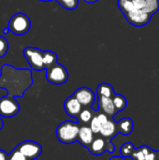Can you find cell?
I'll return each mask as SVG.
<instances>
[{
    "mask_svg": "<svg viewBox=\"0 0 159 160\" xmlns=\"http://www.w3.org/2000/svg\"><path fill=\"white\" fill-rule=\"evenodd\" d=\"M113 87L107 82H101L97 87V97H105V98H112L114 95Z\"/></svg>",
    "mask_w": 159,
    "mask_h": 160,
    "instance_id": "cell-17",
    "label": "cell"
},
{
    "mask_svg": "<svg viewBox=\"0 0 159 160\" xmlns=\"http://www.w3.org/2000/svg\"><path fill=\"white\" fill-rule=\"evenodd\" d=\"M8 48H9V44L7 38H4L3 36H0V58L4 57L7 54Z\"/></svg>",
    "mask_w": 159,
    "mask_h": 160,
    "instance_id": "cell-25",
    "label": "cell"
},
{
    "mask_svg": "<svg viewBox=\"0 0 159 160\" xmlns=\"http://www.w3.org/2000/svg\"><path fill=\"white\" fill-rule=\"evenodd\" d=\"M134 150H135V146H134V144L132 142H126L120 148L121 157H123L125 158H130Z\"/></svg>",
    "mask_w": 159,
    "mask_h": 160,
    "instance_id": "cell-21",
    "label": "cell"
},
{
    "mask_svg": "<svg viewBox=\"0 0 159 160\" xmlns=\"http://www.w3.org/2000/svg\"><path fill=\"white\" fill-rule=\"evenodd\" d=\"M64 8L67 10H74L79 6V0H56Z\"/></svg>",
    "mask_w": 159,
    "mask_h": 160,
    "instance_id": "cell-24",
    "label": "cell"
},
{
    "mask_svg": "<svg viewBox=\"0 0 159 160\" xmlns=\"http://www.w3.org/2000/svg\"><path fill=\"white\" fill-rule=\"evenodd\" d=\"M143 147H144V155H145L144 160H157V151H154L148 145H143Z\"/></svg>",
    "mask_w": 159,
    "mask_h": 160,
    "instance_id": "cell-26",
    "label": "cell"
},
{
    "mask_svg": "<svg viewBox=\"0 0 159 160\" xmlns=\"http://www.w3.org/2000/svg\"><path fill=\"white\" fill-rule=\"evenodd\" d=\"M80 125L73 121H64L56 128V137L58 141L65 144H70L77 141Z\"/></svg>",
    "mask_w": 159,
    "mask_h": 160,
    "instance_id": "cell-2",
    "label": "cell"
},
{
    "mask_svg": "<svg viewBox=\"0 0 159 160\" xmlns=\"http://www.w3.org/2000/svg\"><path fill=\"white\" fill-rule=\"evenodd\" d=\"M116 127L118 133L124 136H127L131 134V132L133 131L134 121L129 117H124L116 123Z\"/></svg>",
    "mask_w": 159,
    "mask_h": 160,
    "instance_id": "cell-15",
    "label": "cell"
},
{
    "mask_svg": "<svg viewBox=\"0 0 159 160\" xmlns=\"http://www.w3.org/2000/svg\"><path fill=\"white\" fill-rule=\"evenodd\" d=\"M118 133L117 131V127H116V122L112 120V118H109L101 127L99 134L108 140H112V138Z\"/></svg>",
    "mask_w": 159,
    "mask_h": 160,
    "instance_id": "cell-14",
    "label": "cell"
},
{
    "mask_svg": "<svg viewBox=\"0 0 159 160\" xmlns=\"http://www.w3.org/2000/svg\"><path fill=\"white\" fill-rule=\"evenodd\" d=\"M109 119V117L104 114V113H99L97 115H95L92 117L91 121H90V128L93 131L94 134H98L100 131V128L102 127V125Z\"/></svg>",
    "mask_w": 159,
    "mask_h": 160,
    "instance_id": "cell-16",
    "label": "cell"
},
{
    "mask_svg": "<svg viewBox=\"0 0 159 160\" xmlns=\"http://www.w3.org/2000/svg\"><path fill=\"white\" fill-rule=\"evenodd\" d=\"M32 84L31 69L16 68L8 64H4L0 68V88L5 89L8 96L22 98Z\"/></svg>",
    "mask_w": 159,
    "mask_h": 160,
    "instance_id": "cell-1",
    "label": "cell"
},
{
    "mask_svg": "<svg viewBox=\"0 0 159 160\" xmlns=\"http://www.w3.org/2000/svg\"><path fill=\"white\" fill-rule=\"evenodd\" d=\"M25 59L27 60L31 69L34 70H45V67L43 64V51L35 47H26L22 52Z\"/></svg>",
    "mask_w": 159,
    "mask_h": 160,
    "instance_id": "cell-5",
    "label": "cell"
},
{
    "mask_svg": "<svg viewBox=\"0 0 159 160\" xmlns=\"http://www.w3.org/2000/svg\"><path fill=\"white\" fill-rule=\"evenodd\" d=\"M82 105V108H92L97 101V96L93 90L88 87H80L72 95Z\"/></svg>",
    "mask_w": 159,
    "mask_h": 160,
    "instance_id": "cell-9",
    "label": "cell"
},
{
    "mask_svg": "<svg viewBox=\"0 0 159 160\" xmlns=\"http://www.w3.org/2000/svg\"><path fill=\"white\" fill-rule=\"evenodd\" d=\"M42 58H43V64H44L45 69H47L58 63L57 62L58 61L57 54L52 51H43Z\"/></svg>",
    "mask_w": 159,
    "mask_h": 160,
    "instance_id": "cell-18",
    "label": "cell"
},
{
    "mask_svg": "<svg viewBox=\"0 0 159 160\" xmlns=\"http://www.w3.org/2000/svg\"><path fill=\"white\" fill-rule=\"evenodd\" d=\"M7 154L4 150L0 149V160H7Z\"/></svg>",
    "mask_w": 159,
    "mask_h": 160,
    "instance_id": "cell-30",
    "label": "cell"
},
{
    "mask_svg": "<svg viewBox=\"0 0 159 160\" xmlns=\"http://www.w3.org/2000/svg\"><path fill=\"white\" fill-rule=\"evenodd\" d=\"M124 15L130 24L137 27L148 24L152 18V15L146 13L143 9H133Z\"/></svg>",
    "mask_w": 159,
    "mask_h": 160,
    "instance_id": "cell-10",
    "label": "cell"
},
{
    "mask_svg": "<svg viewBox=\"0 0 159 160\" xmlns=\"http://www.w3.org/2000/svg\"><path fill=\"white\" fill-rule=\"evenodd\" d=\"M16 148L28 160L37 159L42 154L41 144L33 141H23Z\"/></svg>",
    "mask_w": 159,
    "mask_h": 160,
    "instance_id": "cell-7",
    "label": "cell"
},
{
    "mask_svg": "<svg viewBox=\"0 0 159 160\" xmlns=\"http://www.w3.org/2000/svg\"><path fill=\"white\" fill-rule=\"evenodd\" d=\"M30 27H31V22L29 17L22 12H18L14 14L10 18L7 23V28L9 32L17 36L25 35L30 30Z\"/></svg>",
    "mask_w": 159,
    "mask_h": 160,
    "instance_id": "cell-3",
    "label": "cell"
},
{
    "mask_svg": "<svg viewBox=\"0 0 159 160\" xmlns=\"http://www.w3.org/2000/svg\"><path fill=\"white\" fill-rule=\"evenodd\" d=\"M3 128H4V122H3V119H2V117L0 116V130H1Z\"/></svg>",
    "mask_w": 159,
    "mask_h": 160,
    "instance_id": "cell-32",
    "label": "cell"
},
{
    "mask_svg": "<svg viewBox=\"0 0 159 160\" xmlns=\"http://www.w3.org/2000/svg\"><path fill=\"white\" fill-rule=\"evenodd\" d=\"M159 9V0H145V5L143 8V10L150 14L153 15L157 13Z\"/></svg>",
    "mask_w": 159,
    "mask_h": 160,
    "instance_id": "cell-20",
    "label": "cell"
},
{
    "mask_svg": "<svg viewBox=\"0 0 159 160\" xmlns=\"http://www.w3.org/2000/svg\"><path fill=\"white\" fill-rule=\"evenodd\" d=\"M88 150L91 154L95 156H101L106 151L113 153L115 147L114 144L112 142V140H108L105 138H97L94 139L91 145L88 147Z\"/></svg>",
    "mask_w": 159,
    "mask_h": 160,
    "instance_id": "cell-8",
    "label": "cell"
},
{
    "mask_svg": "<svg viewBox=\"0 0 159 160\" xmlns=\"http://www.w3.org/2000/svg\"><path fill=\"white\" fill-rule=\"evenodd\" d=\"M118 7L124 14L135 9L131 0H118Z\"/></svg>",
    "mask_w": 159,
    "mask_h": 160,
    "instance_id": "cell-23",
    "label": "cell"
},
{
    "mask_svg": "<svg viewBox=\"0 0 159 160\" xmlns=\"http://www.w3.org/2000/svg\"><path fill=\"white\" fill-rule=\"evenodd\" d=\"M157 160H159V150L157 151Z\"/></svg>",
    "mask_w": 159,
    "mask_h": 160,
    "instance_id": "cell-36",
    "label": "cell"
},
{
    "mask_svg": "<svg viewBox=\"0 0 159 160\" xmlns=\"http://www.w3.org/2000/svg\"><path fill=\"white\" fill-rule=\"evenodd\" d=\"M45 76L49 82L55 85L64 84L68 80V72L67 68H65V66L59 63L47 68Z\"/></svg>",
    "mask_w": 159,
    "mask_h": 160,
    "instance_id": "cell-4",
    "label": "cell"
},
{
    "mask_svg": "<svg viewBox=\"0 0 159 160\" xmlns=\"http://www.w3.org/2000/svg\"><path fill=\"white\" fill-rule=\"evenodd\" d=\"M110 160H126V158H123V157H117V156H115V157L111 158Z\"/></svg>",
    "mask_w": 159,
    "mask_h": 160,
    "instance_id": "cell-31",
    "label": "cell"
},
{
    "mask_svg": "<svg viewBox=\"0 0 159 160\" xmlns=\"http://www.w3.org/2000/svg\"><path fill=\"white\" fill-rule=\"evenodd\" d=\"M7 160H28L17 148H14L8 155Z\"/></svg>",
    "mask_w": 159,
    "mask_h": 160,
    "instance_id": "cell-27",
    "label": "cell"
},
{
    "mask_svg": "<svg viewBox=\"0 0 159 160\" xmlns=\"http://www.w3.org/2000/svg\"><path fill=\"white\" fill-rule=\"evenodd\" d=\"M92 117H93V114H92V112L89 110V108H83V109H82L81 112L78 116V119L82 124H89Z\"/></svg>",
    "mask_w": 159,
    "mask_h": 160,
    "instance_id": "cell-22",
    "label": "cell"
},
{
    "mask_svg": "<svg viewBox=\"0 0 159 160\" xmlns=\"http://www.w3.org/2000/svg\"><path fill=\"white\" fill-rule=\"evenodd\" d=\"M64 109L66 113L72 117V118H78L82 107L80 104V102L73 97L70 96L69 98H67L65 102H64Z\"/></svg>",
    "mask_w": 159,
    "mask_h": 160,
    "instance_id": "cell-12",
    "label": "cell"
},
{
    "mask_svg": "<svg viewBox=\"0 0 159 160\" xmlns=\"http://www.w3.org/2000/svg\"><path fill=\"white\" fill-rule=\"evenodd\" d=\"M8 32H9V30H8V28H7V27L3 30V34H4V35H7Z\"/></svg>",
    "mask_w": 159,
    "mask_h": 160,
    "instance_id": "cell-33",
    "label": "cell"
},
{
    "mask_svg": "<svg viewBox=\"0 0 159 160\" xmlns=\"http://www.w3.org/2000/svg\"><path fill=\"white\" fill-rule=\"evenodd\" d=\"M135 9H143L145 5V0H131Z\"/></svg>",
    "mask_w": 159,
    "mask_h": 160,
    "instance_id": "cell-29",
    "label": "cell"
},
{
    "mask_svg": "<svg viewBox=\"0 0 159 160\" xmlns=\"http://www.w3.org/2000/svg\"><path fill=\"white\" fill-rule=\"evenodd\" d=\"M97 103L98 110H100L102 112V113L106 114L108 117L112 118L117 113L115 111L112 98L97 97Z\"/></svg>",
    "mask_w": 159,
    "mask_h": 160,
    "instance_id": "cell-11",
    "label": "cell"
},
{
    "mask_svg": "<svg viewBox=\"0 0 159 160\" xmlns=\"http://www.w3.org/2000/svg\"><path fill=\"white\" fill-rule=\"evenodd\" d=\"M20 104L13 97L8 95L0 98V116L11 118L16 116L20 112Z\"/></svg>",
    "mask_w": 159,
    "mask_h": 160,
    "instance_id": "cell-6",
    "label": "cell"
},
{
    "mask_svg": "<svg viewBox=\"0 0 159 160\" xmlns=\"http://www.w3.org/2000/svg\"><path fill=\"white\" fill-rule=\"evenodd\" d=\"M86 3H89V4H92V3H96V2H97V1H99V0H84Z\"/></svg>",
    "mask_w": 159,
    "mask_h": 160,
    "instance_id": "cell-34",
    "label": "cell"
},
{
    "mask_svg": "<svg viewBox=\"0 0 159 160\" xmlns=\"http://www.w3.org/2000/svg\"><path fill=\"white\" fill-rule=\"evenodd\" d=\"M77 141L85 148L88 149V147L91 145L92 142L94 141V133L91 130L90 127L83 125L80 126L79 133H78V139Z\"/></svg>",
    "mask_w": 159,
    "mask_h": 160,
    "instance_id": "cell-13",
    "label": "cell"
},
{
    "mask_svg": "<svg viewBox=\"0 0 159 160\" xmlns=\"http://www.w3.org/2000/svg\"><path fill=\"white\" fill-rule=\"evenodd\" d=\"M112 102H113V105H114L116 112L124 111L127 108V98L123 95L114 94L113 97L112 98Z\"/></svg>",
    "mask_w": 159,
    "mask_h": 160,
    "instance_id": "cell-19",
    "label": "cell"
},
{
    "mask_svg": "<svg viewBox=\"0 0 159 160\" xmlns=\"http://www.w3.org/2000/svg\"><path fill=\"white\" fill-rule=\"evenodd\" d=\"M133 160H144L145 159V155H144V147L143 145L141 146L140 148H135L133 151L131 157Z\"/></svg>",
    "mask_w": 159,
    "mask_h": 160,
    "instance_id": "cell-28",
    "label": "cell"
},
{
    "mask_svg": "<svg viewBox=\"0 0 159 160\" xmlns=\"http://www.w3.org/2000/svg\"><path fill=\"white\" fill-rule=\"evenodd\" d=\"M39 1H42V2H50V1H52V0H39Z\"/></svg>",
    "mask_w": 159,
    "mask_h": 160,
    "instance_id": "cell-35",
    "label": "cell"
}]
</instances>
